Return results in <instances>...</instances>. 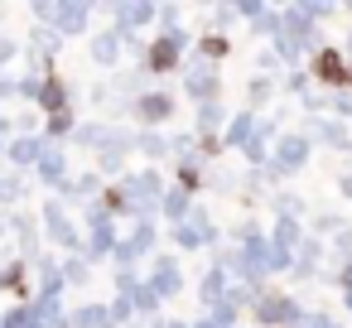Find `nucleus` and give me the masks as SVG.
<instances>
[{"label":"nucleus","mask_w":352,"mask_h":328,"mask_svg":"<svg viewBox=\"0 0 352 328\" xmlns=\"http://www.w3.org/2000/svg\"><path fill=\"white\" fill-rule=\"evenodd\" d=\"M155 68H174V44H160L155 49Z\"/></svg>","instance_id":"obj_2"},{"label":"nucleus","mask_w":352,"mask_h":328,"mask_svg":"<svg viewBox=\"0 0 352 328\" xmlns=\"http://www.w3.org/2000/svg\"><path fill=\"white\" fill-rule=\"evenodd\" d=\"M318 78H328V83H342V78H347V73H342V58H338L333 49L318 54Z\"/></svg>","instance_id":"obj_1"}]
</instances>
